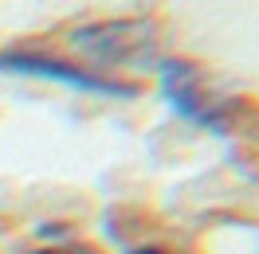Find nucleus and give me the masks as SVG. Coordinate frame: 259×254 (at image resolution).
Segmentation results:
<instances>
[{
    "label": "nucleus",
    "mask_w": 259,
    "mask_h": 254,
    "mask_svg": "<svg viewBox=\"0 0 259 254\" xmlns=\"http://www.w3.org/2000/svg\"><path fill=\"white\" fill-rule=\"evenodd\" d=\"M35 254H79V250H35Z\"/></svg>",
    "instance_id": "nucleus-5"
},
{
    "label": "nucleus",
    "mask_w": 259,
    "mask_h": 254,
    "mask_svg": "<svg viewBox=\"0 0 259 254\" xmlns=\"http://www.w3.org/2000/svg\"><path fill=\"white\" fill-rule=\"evenodd\" d=\"M134 24H126V20H118V24H95V28H82V32H75V47L91 51V55H98L102 63H130V59H138L142 51H146V28L138 35H126Z\"/></svg>",
    "instance_id": "nucleus-3"
},
{
    "label": "nucleus",
    "mask_w": 259,
    "mask_h": 254,
    "mask_svg": "<svg viewBox=\"0 0 259 254\" xmlns=\"http://www.w3.org/2000/svg\"><path fill=\"white\" fill-rule=\"evenodd\" d=\"M126 254H169V250H161V246H138V250H126Z\"/></svg>",
    "instance_id": "nucleus-4"
},
{
    "label": "nucleus",
    "mask_w": 259,
    "mask_h": 254,
    "mask_svg": "<svg viewBox=\"0 0 259 254\" xmlns=\"http://www.w3.org/2000/svg\"><path fill=\"white\" fill-rule=\"evenodd\" d=\"M0 67L16 71V75L63 82V86H75V90H87V94H122V98L134 94V86H126V82L102 79L95 71H82V67H71L63 59H51V55H35V51H8V55H0Z\"/></svg>",
    "instance_id": "nucleus-1"
},
{
    "label": "nucleus",
    "mask_w": 259,
    "mask_h": 254,
    "mask_svg": "<svg viewBox=\"0 0 259 254\" xmlns=\"http://www.w3.org/2000/svg\"><path fill=\"white\" fill-rule=\"evenodd\" d=\"M161 86H165V94H169V102H173V110L181 117H189L196 125H208V129H224V117L212 110L208 98L200 94L189 63H161Z\"/></svg>",
    "instance_id": "nucleus-2"
}]
</instances>
